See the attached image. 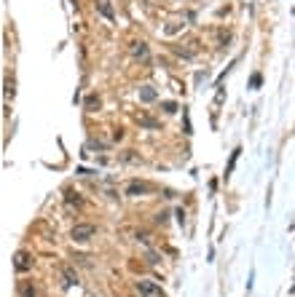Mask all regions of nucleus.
I'll use <instances>...</instances> for the list:
<instances>
[{"mask_svg": "<svg viewBox=\"0 0 295 297\" xmlns=\"http://www.w3.org/2000/svg\"><path fill=\"white\" fill-rule=\"evenodd\" d=\"M260 83H263V78H260V72H255L250 78V89H260Z\"/></svg>", "mask_w": 295, "mask_h": 297, "instance_id": "12", "label": "nucleus"}, {"mask_svg": "<svg viewBox=\"0 0 295 297\" xmlns=\"http://www.w3.org/2000/svg\"><path fill=\"white\" fill-rule=\"evenodd\" d=\"M67 203H75V206H81V198H78V193L67 190Z\"/></svg>", "mask_w": 295, "mask_h": 297, "instance_id": "13", "label": "nucleus"}, {"mask_svg": "<svg viewBox=\"0 0 295 297\" xmlns=\"http://www.w3.org/2000/svg\"><path fill=\"white\" fill-rule=\"evenodd\" d=\"M137 123H140V126H148V129H159V121H153V118H148V115H137Z\"/></svg>", "mask_w": 295, "mask_h": 297, "instance_id": "11", "label": "nucleus"}, {"mask_svg": "<svg viewBox=\"0 0 295 297\" xmlns=\"http://www.w3.org/2000/svg\"><path fill=\"white\" fill-rule=\"evenodd\" d=\"M94 233H97V228H94V225H75V228H73V233H70V236H73V241L83 244V241H89Z\"/></svg>", "mask_w": 295, "mask_h": 297, "instance_id": "2", "label": "nucleus"}, {"mask_svg": "<svg viewBox=\"0 0 295 297\" xmlns=\"http://www.w3.org/2000/svg\"><path fill=\"white\" fill-rule=\"evenodd\" d=\"M83 107L89 110V113H94V110H100V97H86V102H83Z\"/></svg>", "mask_w": 295, "mask_h": 297, "instance_id": "10", "label": "nucleus"}, {"mask_svg": "<svg viewBox=\"0 0 295 297\" xmlns=\"http://www.w3.org/2000/svg\"><path fill=\"white\" fill-rule=\"evenodd\" d=\"M62 276H64V284H70V287H73V284H78V273L70 265H64L62 268Z\"/></svg>", "mask_w": 295, "mask_h": 297, "instance_id": "8", "label": "nucleus"}, {"mask_svg": "<svg viewBox=\"0 0 295 297\" xmlns=\"http://www.w3.org/2000/svg\"><path fill=\"white\" fill-rule=\"evenodd\" d=\"M19 295H22V297H38L35 287H32L30 281H22V284H19Z\"/></svg>", "mask_w": 295, "mask_h": 297, "instance_id": "9", "label": "nucleus"}, {"mask_svg": "<svg viewBox=\"0 0 295 297\" xmlns=\"http://www.w3.org/2000/svg\"><path fill=\"white\" fill-rule=\"evenodd\" d=\"M132 56H134V59H140V62H148V59H150V49H148V43L134 41V43H132Z\"/></svg>", "mask_w": 295, "mask_h": 297, "instance_id": "4", "label": "nucleus"}, {"mask_svg": "<svg viewBox=\"0 0 295 297\" xmlns=\"http://www.w3.org/2000/svg\"><path fill=\"white\" fill-rule=\"evenodd\" d=\"M14 268L19 270V273H27V270H32V254L30 252H16L14 254Z\"/></svg>", "mask_w": 295, "mask_h": 297, "instance_id": "3", "label": "nucleus"}, {"mask_svg": "<svg viewBox=\"0 0 295 297\" xmlns=\"http://www.w3.org/2000/svg\"><path fill=\"white\" fill-rule=\"evenodd\" d=\"M97 11H100L108 22H113V19H116V11H113V5H110V0H97Z\"/></svg>", "mask_w": 295, "mask_h": 297, "instance_id": "6", "label": "nucleus"}, {"mask_svg": "<svg viewBox=\"0 0 295 297\" xmlns=\"http://www.w3.org/2000/svg\"><path fill=\"white\" fill-rule=\"evenodd\" d=\"M137 289H140V295L142 297H167V295H164L161 292V287H159V284H156V281H137Z\"/></svg>", "mask_w": 295, "mask_h": 297, "instance_id": "1", "label": "nucleus"}, {"mask_svg": "<svg viewBox=\"0 0 295 297\" xmlns=\"http://www.w3.org/2000/svg\"><path fill=\"white\" fill-rule=\"evenodd\" d=\"M164 110H167V113H175L177 104H175V102H164Z\"/></svg>", "mask_w": 295, "mask_h": 297, "instance_id": "15", "label": "nucleus"}, {"mask_svg": "<svg viewBox=\"0 0 295 297\" xmlns=\"http://www.w3.org/2000/svg\"><path fill=\"white\" fill-rule=\"evenodd\" d=\"M148 190H150L148 182H140V180H132V182L126 185V196H134V198H137V196H145Z\"/></svg>", "mask_w": 295, "mask_h": 297, "instance_id": "5", "label": "nucleus"}, {"mask_svg": "<svg viewBox=\"0 0 295 297\" xmlns=\"http://www.w3.org/2000/svg\"><path fill=\"white\" fill-rule=\"evenodd\" d=\"M140 99H142V102H156L159 94H156L153 86H142V89H140Z\"/></svg>", "mask_w": 295, "mask_h": 297, "instance_id": "7", "label": "nucleus"}, {"mask_svg": "<svg viewBox=\"0 0 295 297\" xmlns=\"http://www.w3.org/2000/svg\"><path fill=\"white\" fill-rule=\"evenodd\" d=\"M5 97H14V81L5 78Z\"/></svg>", "mask_w": 295, "mask_h": 297, "instance_id": "14", "label": "nucleus"}]
</instances>
